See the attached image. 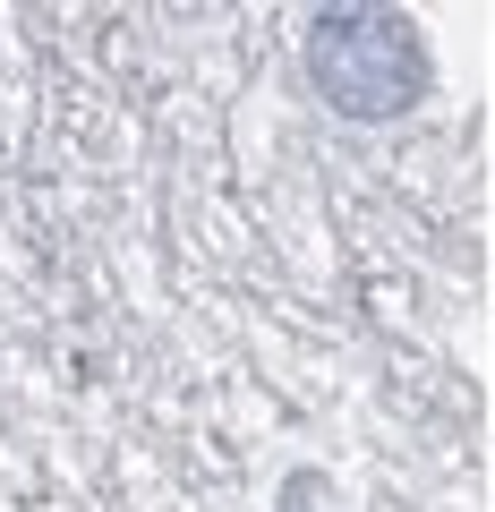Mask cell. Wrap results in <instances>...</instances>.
I'll list each match as a JSON object with an SVG mask.
<instances>
[{
  "instance_id": "6da1fadb",
  "label": "cell",
  "mask_w": 495,
  "mask_h": 512,
  "mask_svg": "<svg viewBox=\"0 0 495 512\" xmlns=\"http://www.w3.org/2000/svg\"><path fill=\"white\" fill-rule=\"evenodd\" d=\"M308 77L342 120H393L427 94V43L393 9H325L308 26Z\"/></svg>"
}]
</instances>
